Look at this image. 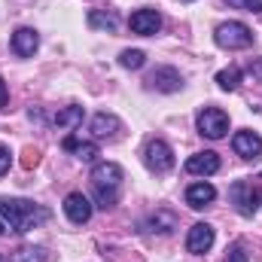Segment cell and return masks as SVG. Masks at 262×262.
<instances>
[{
    "mask_svg": "<svg viewBox=\"0 0 262 262\" xmlns=\"http://www.w3.org/2000/svg\"><path fill=\"white\" fill-rule=\"evenodd\" d=\"M213 198H216V189H213L210 183H192V186L186 189V204H189V207H195V210L207 207Z\"/></svg>",
    "mask_w": 262,
    "mask_h": 262,
    "instance_id": "2e32d148",
    "label": "cell"
},
{
    "mask_svg": "<svg viewBox=\"0 0 262 262\" xmlns=\"http://www.w3.org/2000/svg\"><path fill=\"white\" fill-rule=\"evenodd\" d=\"M128 25H131L134 34L152 37V34H159V28H162V15H159L156 9H137V12H131Z\"/></svg>",
    "mask_w": 262,
    "mask_h": 262,
    "instance_id": "9c48e42d",
    "label": "cell"
},
{
    "mask_svg": "<svg viewBox=\"0 0 262 262\" xmlns=\"http://www.w3.org/2000/svg\"><path fill=\"white\" fill-rule=\"evenodd\" d=\"M143 162H146V168H149V171L165 174V171H171V168H174V149H171L165 140H149V143H146V149H143Z\"/></svg>",
    "mask_w": 262,
    "mask_h": 262,
    "instance_id": "5b68a950",
    "label": "cell"
},
{
    "mask_svg": "<svg viewBox=\"0 0 262 262\" xmlns=\"http://www.w3.org/2000/svg\"><path fill=\"white\" fill-rule=\"evenodd\" d=\"M226 262H250V256H247V250H244L241 244H232V247L226 250Z\"/></svg>",
    "mask_w": 262,
    "mask_h": 262,
    "instance_id": "cb8c5ba5",
    "label": "cell"
},
{
    "mask_svg": "<svg viewBox=\"0 0 262 262\" xmlns=\"http://www.w3.org/2000/svg\"><path fill=\"white\" fill-rule=\"evenodd\" d=\"M186 171H189V174H195V177H210V174H216V171H220V156H216V152H210V149L195 152V156H189V159H186Z\"/></svg>",
    "mask_w": 262,
    "mask_h": 262,
    "instance_id": "7c38bea8",
    "label": "cell"
},
{
    "mask_svg": "<svg viewBox=\"0 0 262 262\" xmlns=\"http://www.w3.org/2000/svg\"><path fill=\"white\" fill-rule=\"evenodd\" d=\"M119 64L125 67V70H140V67L146 64V55H143L140 49H125V52L119 55Z\"/></svg>",
    "mask_w": 262,
    "mask_h": 262,
    "instance_id": "44dd1931",
    "label": "cell"
},
{
    "mask_svg": "<svg viewBox=\"0 0 262 262\" xmlns=\"http://www.w3.org/2000/svg\"><path fill=\"white\" fill-rule=\"evenodd\" d=\"M6 101H9V92H6V82H3V76H0V110L6 107Z\"/></svg>",
    "mask_w": 262,
    "mask_h": 262,
    "instance_id": "4316f807",
    "label": "cell"
},
{
    "mask_svg": "<svg viewBox=\"0 0 262 262\" xmlns=\"http://www.w3.org/2000/svg\"><path fill=\"white\" fill-rule=\"evenodd\" d=\"M241 67H226V70H220L216 73V82H220V89H226V92H235L238 85H241Z\"/></svg>",
    "mask_w": 262,
    "mask_h": 262,
    "instance_id": "ffe728a7",
    "label": "cell"
},
{
    "mask_svg": "<svg viewBox=\"0 0 262 262\" xmlns=\"http://www.w3.org/2000/svg\"><path fill=\"white\" fill-rule=\"evenodd\" d=\"M31 165H37V152H34V149L25 152V168H31Z\"/></svg>",
    "mask_w": 262,
    "mask_h": 262,
    "instance_id": "83f0119b",
    "label": "cell"
},
{
    "mask_svg": "<svg viewBox=\"0 0 262 262\" xmlns=\"http://www.w3.org/2000/svg\"><path fill=\"white\" fill-rule=\"evenodd\" d=\"M210 247H213V226L195 223V226L189 229V235H186V250L195 253V256H204Z\"/></svg>",
    "mask_w": 262,
    "mask_h": 262,
    "instance_id": "ba28073f",
    "label": "cell"
},
{
    "mask_svg": "<svg viewBox=\"0 0 262 262\" xmlns=\"http://www.w3.org/2000/svg\"><path fill=\"white\" fill-rule=\"evenodd\" d=\"M213 40L223 49H247V46H253V31L244 21H223L213 31Z\"/></svg>",
    "mask_w": 262,
    "mask_h": 262,
    "instance_id": "3957f363",
    "label": "cell"
},
{
    "mask_svg": "<svg viewBox=\"0 0 262 262\" xmlns=\"http://www.w3.org/2000/svg\"><path fill=\"white\" fill-rule=\"evenodd\" d=\"M64 149L76 152V159H82V162H95L98 159V146L95 143H79L76 137H64Z\"/></svg>",
    "mask_w": 262,
    "mask_h": 262,
    "instance_id": "d6986e66",
    "label": "cell"
},
{
    "mask_svg": "<svg viewBox=\"0 0 262 262\" xmlns=\"http://www.w3.org/2000/svg\"><path fill=\"white\" fill-rule=\"evenodd\" d=\"M122 168L116 162H98L92 168V189H95V198H98V207L101 210H110L116 207L119 201V189H122Z\"/></svg>",
    "mask_w": 262,
    "mask_h": 262,
    "instance_id": "7a4b0ae2",
    "label": "cell"
},
{
    "mask_svg": "<svg viewBox=\"0 0 262 262\" xmlns=\"http://www.w3.org/2000/svg\"><path fill=\"white\" fill-rule=\"evenodd\" d=\"M119 131H122L119 116H113V113H95L92 116V134L98 140H116Z\"/></svg>",
    "mask_w": 262,
    "mask_h": 262,
    "instance_id": "4fadbf2b",
    "label": "cell"
},
{
    "mask_svg": "<svg viewBox=\"0 0 262 262\" xmlns=\"http://www.w3.org/2000/svg\"><path fill=\"white\" fill-rule=\"evenodd\" d=\"M3 229H6V226H3V220H0V235H3Z\"/></svg>",
    "mask_w": 262,
    "mask_h": 262,
    "instance_id": "f1b7e54d",
    "label": "cell"
},
{
    "mask_svg": "<svg viewBox=\"0 0 262 262\" xmlns=\"http://www.w3.org/2000/svg\"><path fill=\"white\" fill-rule=\"evenodd\" d=\"M55 128H61V131H73V128H79L82 125V107L79 104H67V107H61L58 113H55Z\"/></svg>",
    "mask_w": 262,
    "mask_h": 262,
    "instance_id": "9a60e30c",
    "label": "cell"
},
{
    "mask_svg": "<svg viewBox=\"0 0 262 262\" xmlns=\"http://www.w3.org/2000/svg\"><path fill=\"white\" fill-rule=\"evenodd\" d=\"M64 213H67L70 223L82 226V223L92 220V201L82 195V192H70V195L64 198Z\"/></svg>",
    "mask_w": 262,
    "mask_h": 262,
    "instance_id": "30bf717a",
    "label": "cell"
},
{
    "mask_svg": "<svg viewBox=\"0 0 262 262\" xmlns=\"http://www.w3.org/2000/svg\"><path fill=\"white\" fill-rule=\"evenodd\" d=\"M229 198H232V204H235V210H238L241 216H253V213L259 210V204H256V198H253V192H250V183H247V180L232 183Z\"/></svg>",
    "mask_w": 262,
    "mask_h": 262,
    "instance_id": "52a82bcc",
    "label": "cell"
},
{
    "mask_svg": "<svg viewBox=\"0 0 262 262\" xmlns=\"http://www.w3.org/2000/svg\"><path fill=\"white\" fill-rule=\"evenodd\" d=\"M18 262H46V247H21Z\"/></svg>",
    "mask_w": 262,
    "mask_h": 262,
    "instance_id": "7402d4cb",
    "label": "cell"
},
{
    "mask_svg": "<svg viewBox=\"0 0 262 262\" xmlns=\"http://www.w3.org/2000/svg\"><path fill=\"white\" fill-rule=\"evenodd\" d=\"M9 165H12V156H9V149H3V146H0V177L9 171Z\"/></svg>",
    "mask_w": 262,
    "mask_h": 262,
    "instance_id": "484cf974",
    "label": "cell"
},
{
    "mask_svg": "<svg viewBox=\"0 0 262 262\" xmlns=\"http://www.w3.org/2000/svg\"><path fill=\"white\" fill-rule=\"evenodd\" d=\"M232 149L241 156V159H259L262 156V137L256 131H238L232 137Z\"/></svg>",
    "mask_w": 262,
    "mask_h": 262,
    "instance_id": "8fae6325",
    "label": "cell"
},
{
    "mask_svg": "<svg viewBox=\"0 0 262 262\" xmlns=\"http://www.w3.org/2000/svg\"><path fill=\"white\" fill-rule=\"evenodd\" d=\"M37 49H40V34H37L34 28H18V31L12 34V52H15L18 58H31Z\"/></svg>",
    "mask_w": 262,
    "mask_h": 262,
    "instance_id": "5bb4252c",
    "label": "cell"
},
{
    "mask_svg": "<svg viewBox=\"0 0 262 262\" xmlns=\"http://www.w3.org/2000/svg\"><path fill=\"white\" fill-rule=\"evenodd\" d=\"M149 89H156V92H165V95H171V92H180L183 89V76H180V70L177 67H156L152 73H149Z\"/></svg>",
    "mask_w": 262,
    "mask_h": 262,
    "instance_id": "8992f818",
    "label": "cell"
},
{
    "mask_svg": "<svg viewBox=\"0 0 262 262\" xmlns=\"http://www.w3.org/2000/svg\"><path fill=\"white\" fill-rule=\"evenodd\" d=\"M89 28H95V31H116L119 28V15L116 12H107V9H92L89 12Z\"/></svg>",
    "mask_w": 262,
    "mask_h": 262,
    "instance_id": "ac0fdd59",
    "label": "cell"
},
{
    "mask_svg": "<svg viewBox=\"0 0 262 262\" xmlns=\"http://www.w3.org/2000/svg\"><path fill=\"white\" fill-rule=\"evenodd\" d=\"M247 183H250V192H253V198H256V204L262 207V174L253 177V180H247Z\"/></svg>",
    "mask_w": 262,
    "mask_h": 262,
    "instance_id": "d4e9b609",
    "label": "cell"
},
{
    "mask_svg": "<svg viewBox=\"0 0 262 262\" xmlns=\"http://www.w3.org/2000/svg\"><path fill=\"white\" fill-rule=\"evenodd\" d=\"M226 3L235 9H244V12H262V0H226Z\"/></svg>",
    "mask_w": 262,
    "mask_h": 262,
    "instance_id": "603a6c76",
    "label": "cell"
},
{
    "mask_svg": "<svg viewBox=\"0 0 262 262\" xmlns=\"http://www.w3.org/2000/svg\"><path fill=\"white\" fill-rule=\"evenodd\" d=\"M195 125H198V131H201L204 137L223 140V137L229 134V113L220 110V107H204V110H198Z\"/></svg>",
    "mask_w": 262,
    "mask_h": 262,
    "instance_id": "277c9868",
    "label": "cell"
},
{
    "mask_svg": "<svg viewBox=\"0 0 262 262\" xmlns=\"http://www.w3.org/2000/svg\"><path fill=\"white\" fill-rule=\"evenodd\" d=\"M0 216L9 223V229L15 235H25V232L37 229L40 223H46L49 210L28 201V198H0Z\"/></svg>",
    "mask_w": 262,
    "mask_h": 262,
    "instance_id": "6da1fadb",
    "label": "cell"
},
{
    "mask_svg": "<svg viewBox=\"0 0 262 262\" xmlns=\"http://www.w3.org/2000/svg\"><path fill=\"white\" fill-rule=\"evenodd\" d=\"M146 232H159V235H168V232H174L177 229V216L171 213V210H156L146 223Z\"/></svg>",
    "mask_w": 262,
    "mask_h": 262,
    "instance_id": "e0dca14e",
    "label": "cell"
}]
</instances>
